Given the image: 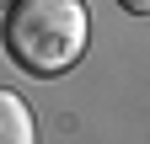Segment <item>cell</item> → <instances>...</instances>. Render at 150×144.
Returning <instances> with one entry per match:
<instances>
[{
    "mask_svg": "<svg viewBox=\"0 0 150 144\" xmlns=\"http://www.w3.org/2000/svg\"><path fill=\"white\" fill-rule=\"evenodd\" d=\"M91 16L86 0H16L6 6V53L16 69L48 80L86 53Z\"/></svg>",
    "mask_w": 150,
    "mask_h": 144,
    "instance_id": "obj_1",
    "label": "cell"
},
{
    "mask_svg": "<svg viewBox=\"0 0 150 144\" xmlns=\"http://www.w3.org/2000/svg\"><path fill=\"white\" fill-rule=\"evenodd\" d=\"M0 144H38L32 107L16 96V91H0Z\"/></svg>",
    "mask_w": 150,
    "mask_h": 144,
    "instance_id": "obj_2",
    "label": "cell"
},
{
    "mask_svg": "<svg viewBox=\"0 0 150 144\" xmlns=\"http://www.w3.org/2000/svg\"><path fill=\"white\" fill-rule=\"evenodd\" d=\"M123 11H134V16H150V0H118Z\"/></svg>",
    "mask_w": 150,
    "mask_h": 144,
    "instance_id": "obj_3",
    "label": "cell"
},
{
    "mask_svg": "<svg viewBox=\"0 0 150 144\" xmlns=\"http://www.w3.org/2000/svg\"><path fill=\"white\" fill-rule=\"evenodd\" d=\"M6 6H16V0H6Z\"/></svg>",
    "mask_w": 150,
    "mask_h": 144,
    "instance_id": "obj_4",
    "label": "cell"
}]
</instances>
